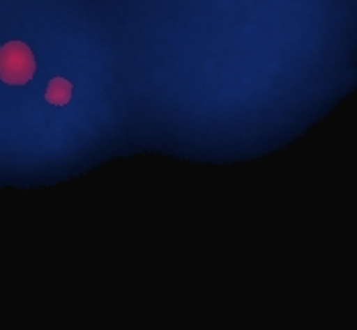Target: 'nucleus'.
<instances>
[{"instance_id": "f257e3e1", "label": "nucleus", "mask_w": 357, "mask_h": 330, "mask_svg": "<svg viewBox=\"0 0 357 330\" xmlns=\"http://www.w3.org/2000/svg\"><path fill=\"white\" fill-rule=\"evenodd\" d=\"M37 72V57L23 39L0 45V80L6 86H23Z\"/></svg>"}, {"instance_id": "f03ea898", "label": "nucleus", "mask_w": 357, "mask_h": 330, "mask_svg": "<svg viewBox=\"0 0 357 330\" xmlns=\"http://www.w3.org/2000/svg\"><path fill=\"white\" fill-rule=\"evenodd\" d=\"M72 92H74L72 82L61 78V76H57L54 80H50L47 88H45V100L52 107H66L72 100Z\"/></svg>"}]
</instances>
